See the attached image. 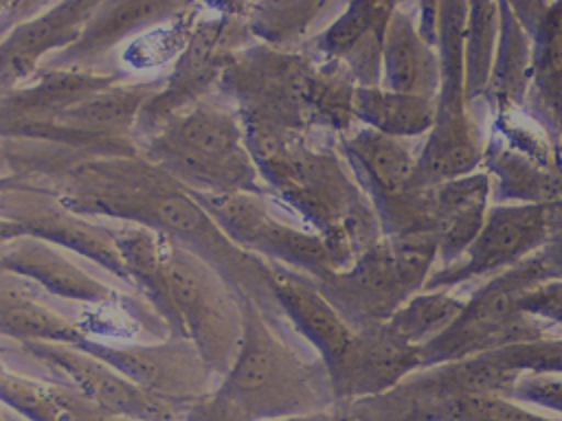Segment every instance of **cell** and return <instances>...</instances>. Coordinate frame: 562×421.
<instances>
[{
  "instance_id": "41",
  "label": "cell",
  "mask_w": 562,
  "mask_h": 421,
  "mask_svg": "<svg viewBox=\"0 0 562 421\" xmlns=\"http://www.w3.org/2000/svg\"><path fill=\"white\" fill-rule=\"evenodd\" d=\"M68 421H140L132 417H121L105 412L97 406H92L88 399H83L77 390L70 388V399H68Z\"/></svg>"
},
{
  "instance_id": "43",
  "label": "cell",
  "mask_w": 562,
  "mask_h": 421,
  "mask_svg": "<svg viewBox=\"0 0 562 421\" xmlns=\"http://www.w3.org/2000/svg\"><path fill=\"white\" fill-rule=\"evenodd\" d=\"M2 421H24V419H20L18 414H13L11 410L4 408V410H2Z\"/></svg>"
},
{
  "instance_id": "8",
  "label": "cell",
  "mask_w": 562,
  "mask_h": 421,
  "mask_svg": "<svg viewBox=\"0 0 562 421\" xmlns=\"http://www.w3.org/2000/svg\"><path fill=\"white\" fill-rule=\"evenodd\" d=\"M246 7L248 2L202 7L184 48L171 70L160 77L158 90L138 116V145L178 114L213 96L233 59L257 44L246 20Z\"/></svg>"
},
{
  "instance_id": "13",
  "label": "cell",
  "mask_w": 562,
  "mask_h": 421,
  "mask_svg": "<svg viewBox=\"0 0 562 421\" xmlns=\"http://www.w3.org/2000/svg\"><path fill=\"white\" fill-rule=\"evenodd\" d=\"M15 346L20 357L48 373L46 379L70 386L92 406L112 414L140 421H187V412L193 406L169 401L143 390L116 368L79 346L48 342H24Z\"/></svg>"
},
{
  "instance_id": "14",
  "label": "cell",
  "mask_w": 562,
  "mask_h": 421,
  "mask_svg": "<svg viewBox=\"0 0 562 421\" xmlns=\"http://www.w3.org/2000/svg\"><path fill=\"white\" fill-rule=\"evenodd\" d=\"M77 346L103 360L143 390L169 401L191 406L220 386V377L184 335L169 333L158 342L123 344L88 335Z\"/></svg>"
},
{
  "instance_id": "10",
  "label": "cell",
  "mask_w": 562,
  "mask_h": 421,
  "mask_svg": "<svg viewBox=\"0 0 562 421\" xmlns=\"http://www.w3.org/2000/svg\"><path fill=\"white\" fill-rule=\"evenodd\" d=\"M314 61L301 50L263 44L244 48L224 72L217 96L235 107L244 127L314 132L307 81Z\"/></svg>"
},
{
  "instance_id": "23",
  "label": "cell",
  "mask_w": 562,
  "mask_h": 421,
  "mask_svg": "<svg viewBox=\"0 0 562 421\" xmlns=\"http://www.w3.org/2000/svg\"><path fill=\"white\" fill-rule=\"evenodd\" d=\"M274 300L292 333L305 340L329 368L349 346L356 329L336 311L312 276L268 261Z\"/></svg>"
},
{
  "instance_id": "38",
  "label": "cell",
  "mask_w": 562,
  "mask_h": 421,
  "mask_svg": "<svg viewBox=\"0 0 562 421\" xmlns=\"http://www.w3.org/2000/svg\"><path fill=\"white\" fill-rule=\"evenodd\" d=\"M520 311L529 318H547L562 325V278L544 281L527 292L520 300Z\"/></svg>"
},
{
  "instance_id": "16",
  "label": "cell",
  "mask_w": 562,
  "mask_h": 421,
  "mask_svg": "<svg viewBox=\"0 0 562 421\" xmlns=\"http://www.w3.org/2000/svg\"><path fill=\"white\" fill-rule=\"evenodd\" d=\"M397 2L356 0L310 42L301 53L314 64L340 66L358 88L382 86L384 39Z\"/></svg>"
},
{
  "instance_id": "11",
  "label": "cell",
  "mask_w": 562,
  "mask_h": 421,
  "mask_svg": "<svg viewBox=\"0 0 562 421\" xmlns=\"http://www.w3.org/2000/svg\"><path fill=\"white\" fill-rule=\"evenodd\" d=\"M217 226L246 252L281 263L314 281L342 270L329 243L310 226L274 210L270 197L252 193H193Z\"/></svg>"
},
{
  "instance_id": "17",
  "label": "cell",
  "mask_w": 562,
  "mask_h": 421,
  "mask_svg": "<svg viewBox=\"0 0 562 421\" xmlns=\"http://www.w3.org/2000/svg\"><path fill=\"white\" fill-rule=\"evenodd\" d=\"M422 371V349L400 340L389 327L356 329L347 351L327 368L338 403L378 397Z\"/></svg>"
},
{
  "instance_id": "34",
  "label": "cell",
  "mask_w": 562,
  "mask_h": 421,
  "mask_svg": "<svg viewBox=\"0 0 562 421\" xmlns=\"http://www.w3.org/2000/svg\"><path fill=\"white\" fill-rule=\"evenodd\" d=\"M0 397L7 410L24 421H68L70 386L11 371L0 373Z\"/></svg>"
},
{
  "instance_id": "36",
  "label": "cell",
  "mask_w": 562,
  "mask_h": 421,
  "mask_svg": "<svg viewBox=\"0 0 562 421\" xmlns=\"http://www.w3.org/2000/svg\"><path fill=\"white\" fill-rule=\"evenodd\" d=\"M503 357L522 375H555L562 373V340L538 338L498 349Z\"/></svg>"
},
{
  "instance_id": "28",
  "label": "cell",
  "mask_w": 562,
  "mask_h": 421,
  "mask_svg": "<svg viewBox=\"0 0 562 421\" xmlns=\"http://www.w3.org/2000/svg\"><path fill=\"white\" fill-rule=\"evenodd\" d=\"M353 114L358 125L375 129L391 138L419 140L426 138L435 125L437 101L395 90L358 88L353 99Z\"/></svg>"
},
{
  "instance_id": "22",
  "label": "cell",
  "mask_w": 562,
  "mask_h": 421,
  "mask_svg": "<svg viewBox=\"0 0 562 421\" xmlns=\"http://www.w3.org/2000/svg\"><path fill=\"white\" fill-rule=\"evenodd\" d=\"M336 147L371 200L375 215L395 206L413 189L422 143L391 138L358 125L338 136Z\"/></svg>"
},
{
  "instance_id": "19",
  "label": "cell",
  "mask_w": 562,
  "mask_h": 421,
  "mask_svg": "<svg viewBox=\"0 0 562 421\" xmlns=\"http://www.w3.org/2000/svg\"><path fill=\"white\" fill-rule=\"evenodd\" d=\"M99 2H50L42 13L0 39V94L26 83L50 57L70 48L83 33Z\"/></svg>"
},
{
  "instance_id": "2",
  "label": "cell",
  "mask_w": 562,
  "mask_h": 421,
  "mask_svg": "<svg viewBox=\"0 0 562 421\" xmlns=\"http://www.w3.org/2000/svg\"><path fill=\"white\" fill-rule=\"evenodd\" d=\"M244 129L270 197L316 230L342 270L382 237L375 208L336 140L327 143L318 132Z\"/></svg>"
},
{
  "instance_id": "24",
  "label": "cell",
  "mask_w": 562,
  "mask_h": 421,
  "mask_svg": "<svg viewBox=\"0 0 562 421\" xmlns=\"http://www.w3.org/2000/svg\"><path fill=\"white\" fill-rule=\"evenodd\" d=\"M439 81V53L417 29V4H395L384 39L382 88L437 99Z\"/></svg>"
},
{
  "instance_id": "15",
  "label": "cell",
  "mask_w": 562,
  "mask_h": 421,
  "mask_svg": "<svg viewBox=\"0 0 562 421\" xmlns=\"http://www.w3.org/2000/svg\"><path fill=\"white\" fill-rule=\"evenodd\" d=\"M555 224L551 204L492 206L465 254L457 263L435 270L424 289H454L470 281H490L544 248Z\"/></svg>"
},
{
  "instance_id": "29",
  "label": "cell",
  "mask_w": 562,
  "mask_h": 421,
  "mask_svg": "<svg viewBox=\"0 0 562 421\" xmlns=\"http://www.w3.org/2000/svg\"><path fill=\"white\" fill-rule=\"evenodd\" d=\"M531 35V83L540 114L562 136V2L540 4L536 20L525 26Z\"/></svg>"
},
{
  "instance_id": "1",
  "label": "cell",
  "mask_w": 562,
  "mask_h": 421,
  "mask_svg": "<svg viewBox=\"0 0 562 421\" xmlns=\"http://www.w3.org/2000/svg\"><path fill=\"white\" fill-rule=\"evenodd\" d=\"M2 184L53 193L72 210L169 237L209 261L248 294L283 333H292L272 292L266 259L239 248L193 191L143 153L90 156L61 145L2 138Z\"/></svg>"
},
{
  "instance_id": "21",
  "label": "cell",
  "mask_w": 562,
  "mask_h": 421,
  "mask_svg": "<svg viewBox=\"0 0 562 421\" xmlns=\"http://www.w3.org/2000/svg\"><path fill=\"white\" fill-rule=\"evenodd\" d=\"M191 2L176 0H105L99 2L81 37L64 53L50 57L46 68H81L97 66L121 44L143 37L149 31L176 20Z\"/></svg>"
},
{
  "instance_id": "20",
  "label": "cell",
  "mask_w": 562,
  "mask_h": 421,
  "mask_svg": "<svg viewBox=\"0 0 562 421\" xmlns=\"http://www.w3.org/2000/svg\"><path fill=\"white\" fill-rule=\"evenodd\" d=\"M0 268L7 274L26 278L50 296L83 303L88 307L123 305L138 296H123L110 283L77 263L70 252L35 237H13L2 241Z\"/></svg>"
},
{
  "instance_id": "25",
  "label": "cell",
  "mask_w": 562,
  "mask_h": 421,
  "mask_svg": "<svg viewBox=\"0 0 562 421\" xmlns=\"http://www.w3.org/2000/svg\"><path fill=\"white\" fill-rule=\"evenodd\" d=\"M437 210V270L457 263L481 232L492 197L487 171H474L432 186Z\"/></svg>"
},
{
  "instance_id": "7",
  "label": "cell",
  "mask_w": 562,
  "mask_h": 421,
  "mask_svg": "<svg viewBox=\"0 0 562 421\" xmlns=\"http://www.w3.org/2000/svg\"><path fill=\"white\" fill-rule=\"evenodd\" d=\"M468 2H439L437 53L441 81L437 92V114L430 134L422 140L413 189L435 186L479 171L485 158L481 127L470 114L465 94L463 42Z\"/></svg>"
},
{
  "instance_id": "35",
  "label": "cell",
  "mask_w": 562,
  "mask_h": 421,
  "mask_svg": "<svg viewBox=\"0 0 562 421\" xmlns=\"http://www.w3.org/2000/svg\"><path fill=\"white\" fill-rule=\"evenodd\" d=\"M443 421H562L531 412L512 397L465 395L446 401Z\"/></svg>"
},
{
  "instance_id": "9",
  "label": "cell",
  "mask_w": 562,
  "mask_h": 421,
  "mask_svg": "<svg viewBox=\"0 0 562 421\" xmlns=\"http://www.w3.org/2000/svg\"><path fill=\"white\" fill-rule=\"evenodd\" d=\"M540 252L485 281L468 300L454 325L422 349V368L542 338V329L520 311L527 292L551 281Z\"/></svg>"
},
{
  "instance_id": "32",
  "label": "cell",
  "mask_w": 562,
  "mask_h": 421,
  "mask_svg": "<svg viewBox=\"0 0 562 421\" xmlns=\"http://www.w3.org/2000/svg\"><path fill=\"white\" fill-rule=\"evenodd\" d=\"M463 307L465 300L454 296L452 289H424L400 307L386 320V327L406 344L424 349L454 325Z\"/></svg>"
},
{
  "instance_id": "12",
  "label": "cell",
  "mask_w": 562,
  "mask_h": 421,
  "mask_svg": "<svg viewBox=\"0 0 562 421\" xmlns=\"http://www.w3.org/2000/svg\"><path fill=\"white\" fill-rule=\"evenodd\" d=\"M0 237L2 241L13 237H35L48 241L99 265L132 289V278L119 248L116 226L101 224L94 217L72 210L48 191L2 184Z\"/></svg>"
},
{
  "instance_id": "31",
  "label": "cell",
  "mask_w": 562,
  "mask_h": 421,
  "mask_svg": "<svg viewBox=\"0 0 562 421\" xmlns=\"http://www.w3.org/2000/svg\"><path fill=\"white\" fill-rule=\"evenodd\" d=\"M358 86L336 64H314L307 81V99L314 132H325L334 138L358 127L353 99Z\"/></svg>"
},
{
  "instance_id": "40",
  "label": "cell",
  "mask_w": 562,
  "mask_h": 421,
  "mask_svg": "<svg viewBox=\"0 0 562 421\" xmlns=\"http://www.w3.org/2000/svg\"><path fill=\"white\" fill-rule=\"evenodd\" d=\"M50 2H31V0H2L0 2V35L4 37L15 26L42 13Z\"/></svg>"
},
{
  "instance_id": "5",
  "label": "cell",
  "mask_w": 562,
  "mask_h": 421,
  "mask_svg": "<svg viewBox=\"0 0 562 421\" xmlns=\"http://www.w3.org/2000/svg\"><path fill=\"white\" fill-rule=\"evenodd\" d=\"M156 314L169 333L189 338L211 371H231L244 335V316L233 285L200 254L162 237Z\"/></svg>"
},
{
  "instance_id": "42",
  "label": "cell",
  "mask_w": 562,
  "mask_h": 421,
  "mask_svg": "<svg viewBox=\"0 0 562 421\" xmlns=\"http://www.w3.org/2000/svg\"><path fill=\"white\" fill-rule=\"evenodd\" d=\"M285 421H358V417L349 403H338L329 410L305 414V417H294V419H285Z\"/></svg>"
},
{
  "instance_id": "26",
  "label": "cell",
  "mask_w": 562,
  "mask_h": 421,
  "mask_svg": "<svg viewBox=\"0 0 562 421\" xmlns=\"http://www.w3.org/2000/svg\"><path fill=\"white\" fill-rule=\"evenodd\" d=\"M0 331L4 340L15 344L48 342L77 346L90 335L86 325L40 298L33 283L7 272L0 276Z\"/></svg>"
},
{
  "instance_id": "30",
  "label": "cell",
  "mask_w": 562,
  "mask_h": 421,
  "mask_svg": "<svg viewBox=\"0 0 562 421\" xmlns=\"http://www.w3.org/2000/svg\"><path fill=\"white\" fill-rule=\"evenodd\" d=\"M533 46L531 35L514 13L509 2H501V29L496 59L485 96L498 112H507L522 103L531 81Z\"/></svg>"
},
{
  "instance_id": "39",
  "label": "cell",
  "mask_w": 562,
  "mask_h": 421,
  "mask_svg": "<svg viewBox=\"0 0 562 421\" xmlns=\"http://www.w3.org/2000/svg\"><path fill=\"white\" fill-rule=\"evenodd\" d=\"M187 421H252L237 403L224 397L217 388L209 397L195 401L189 412Z\"/></svg>"
},
{
  "instance_id": "37",
  "label": "cell",
  "mask_w": 562,
  "mask_h": 421,
  "mask_svg": "<svg viewBox=\"0 0 562 421\" xmlns=\"http://www.w3.org/2000/svg\"><path fill=\"white\" fill-rule=\"evenodd\" d=\"M512 399L551 408L562 414V379L551 375H522L512 392Z\"/></svg>"
},
{
  "instance_id": "27",
  "label": "cell",
  "mask_w": 562,
  "mask_h": 421,
  "mask_svg": "<svg viewBox=\"0 0 562 421\" xmlns=\"http://www.w3.org/2000/svg\"><path fill=\"white\" fill-rule=\"evenodd\" d=\"M345 2L314 0H263L248 2L246 20L257 44L277 50H301L318 31H323Z\"/></svg>"
},
{
  "instance_id": "18",
  "label": "cell",
  "mask_w": 562,
  "mask_h": 421,
  "mask_svg": "<svg viewBox=\"0 0 562 421\" xmlns=\"http://www.w3.org/2000/svg\"><path fill=\"white\" fill-rule=\"evenodd\" d=\"M127 81L123 70H81L42 66L26 83L0 94L2 138L44 125L86 99Z\"/></svg>"
},
{
  "instance_id": "3",
  "label": "cell",
  "mask_w": 562,
  "mask_h": 421,
  "mask_svg": "<svg viewBox=\"0 0 562 421\" xmlns=\"http://www.w3.org/2000/svg\"><path fill=\"white\" fill-rule=\"evenodd\" d=\"M235 294L244 316V335L217 390L252 421H285L338 406L323 360L303 355L292 335L274 327L248 294L237 289Z\"/></svg>"
},
{
  "instance_id": "33",
  "label": "cell",
  "mask_w": 562,
  "mask_h": 421,
  "mask_svg": "<svg viewBox=\"0 0 562 421\" xmlns=\"http://www.w3.org/2000/svg\"><path fill=\"white\" fill-rule=\"evenodd\" d=\"M501 29V2H468L465 42H463V68H465V94L470 103L485 96L498 46Z\"/></svg>"
},
{
  "instance_id": "4",
  "label": "cell",
  "mask_w": 562,
  "mask_h": 421,
  "mask_svg": "<svg viewBox=\"0 0 562 421\" xmlns=\"http://www.w3.org/2000/svg\"><path fill=\"white\" fill-rule=\"evenodd\" d=\"M140 153L193 193L270 197L239 114L217 94L178 114L143 140Z\"/></svg>"
},
{
  "instance_id": "6",
  "label": "cell",
  "mask_w": 562,
  "mask_h": 421,
  "mask_svg": "<svg viewBox=\"0 0 562 421\" xmlns=\"http://www.w3.org/2000/svg\"><path fill=\"white\" fill-rule=\"evenodd\" d=\"M439 243L430 235H382L345 270L316 281L336 311L353 327L384 325L437 270Z\"/></svg>"
}]
</instances>
